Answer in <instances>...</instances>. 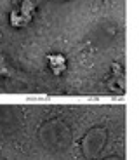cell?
<instances>
[{"instance_id":"6da1fadb","label":"cell","mask_w":139,"mask_h":160,"mask_svg":"<svg viewBox=\"0 0 139 160\" xmlns=\"http://www.w3.org/2000/svg\"><path fill=\"white\" fill-rule=\"evenodd\" d=\"M127 99L0 98V160H129Z\"/></svg>"}]
</instances>
